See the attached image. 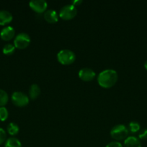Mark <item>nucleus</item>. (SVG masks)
I'll return each instance as SVG.
<instances>
[{
  "label": "nucleus",
  "mask_w": 147,
  "mask_h": 147,
  "mask_svg": "<svg viewBox=\"0 0 147 147\" xmlns=\"http://www.w3.org/2000/svg\"><path fill=\"white\" fill-rule=\"evenodd\" d=\"M6 140H7V134H6V131L2 128H0V145L2 144L4 142H5Z\"/></svg>",
  "instance_id": "20"
},
{
  "label": "nucleus",
  "mask_w": 147,
  "mask_h": 147,
  "mask_svg": "<svg viewBox=\"0 0 147 147\" xmlns=\"http://www.w3.org/2000/svg\"><path fill=\"white\" fill-rule=\"evenodd\" d=\"M7 130L9 134L12 135V136H14V135L18 134L19 131H20V128H19L18 125L17 123H14V122H11V123L7 125Z\"/></svg>",
  "instance_id": "15"
},
{
  "label": "nucleus",
  "mask_w": 147,
  "mask_h": 147,
  "mask_svg": "<svg viewBox=\"0 0 147 147\" xmlns=\"http://www.w3.org/2000/svg\"><path fill=\"white\" fill-rule=\"evenodd\" d=\"M118 79V73L112 69H106L100 72L97 76L98 84L104 88H110Z\"/></svg>",
  "instance_id": "1"
},
{
  "label": "nucleus",
  "mask_w": 147,
  "mask_h": 147,
  "mask_svg": "<svg viewBox=\"0 0 147 147\" xmlns=\"http://www.w3.org/2000/svg\"><path fill=\"white\" fill-rule=\"evenodd\" d=\"M9 100V96L3 89H0V107L4 106Z\"/></svg>",
  "instance_id": "16"
},
{
  "label": "nucleus",
  "mask_w": 147,
  "mask_h": 147,
  "mask_svg": "<svg viewBox=\"0 0 147 147\" xmlns=\"http://www.w3.org/2000/svg\"><path fill=\"white\" fill-rule=\"evenodd\" d=\"M9 116V112L7 109L4 106H1L0 107V120L1 121H4L7 120Z\"/></svg>",
  "instance_id": "19"
},
{
  "label": "nucleus",
  "mask_w": 147,
  "mask_h": 147,
  "mask_svg": "<svg viewBox=\"0 0 147 147\" xmlns=\"http://www.w3.org/2000/svg\"><path fill=\"white\" fill-rule=\"evenodd\" d=\"M4 147H22V144L17 138L10 137L6 140Z\"/></svg>",
  "instance_id": "14"
},
{
  "label": "nucleus",
  "mask_w": 147,
  "mask_h": 147,
  "mask_svg": "<svg viewBox=\"0 0 147 147\" xmlns=\"http://www.w3.org/2000/svg\"><path fill=\"white\" fill-rule=\"evenodd\" d=\"M14 50H15V47H14V45L11 44V43L6 44L2 48L3 53L7 55H10L13 54Z\"/></svg>",
  "instance_id": "17"
},
{
  "label": "nucleus",
  "mask_w": 147,
  "mask_h": 147,
  "mask_svg": "<svg viewBox=\"0 0 147 147\" xmlns=\"http://www.w3.org/2000/svg\"><path fill=\"white\" fill-rule=\"evenodd\" d=\"M77 14V9L73 4H66L59 11V17L64 20H70L74 18Z\"/></svg>",
  "instance_id": "4"
},
{
  "label": "nucleus",
  "mask_w": 147,
  "mask_h": 147,
  "mask_svg": "<svg viewBox=\"0 0 147 147\" xmlns=\"http://www.w3.org/2000/svg\"><path fill=\"white\" fill-rule=\"evenodd\" d=\"M105 147H123V146L118 142H112L108 144Z\"/></svg>",
  "instance_id": "22"
},
{
  "label": "nucleus",
  "mask_w": 147,
  "mask_h": 147,
  "mask_svg": "<svg viewBox=\"0 0 147 147\" xmlns=\"http://www.w3.org/2000/svg\"><path fill=\"white\" fill-rule=\"evenodd\" d=\"M12 14L7 10H0V25H4L12 20Z\"/></svg>",
  "instance_id": "12"
},
{
  "label": "nucleus",
  "mask_w": 147,
  "mask_h": 147,
  "mask_svg": "<svg viewBox=\"0 0 147 147\" xmlns=\"http://www.w3.org/2000/svg\"><path fill=\"white\" fill-rule=\"evenodd\" d=\"M144 67H145L146 70H147V60H146V62L144 63Z\"/></svg>",
  "instance_id": "24"
},
{
  "label": "nucleus",
  "mask_w": 147,
  "mask_h": 147,
  "mask_svg": "<svg viewBox=\"0 0 147 147\" xmlns=\"http://www.w3.org/2000/svg\"><path fill=\"white\" fill-rule=\"evenodd\" d=\"M30 8L37 13H43L46 11L48 4L45 0H32L29 2Z\"/></svg>",
  "instance_id": "8"
},
{
  "label": "nucleus",
  "mask_w": 147,
  "mask_h": 147,
  "mask_svg": "<svg viewBox=\"0 0 147 147\" xmlns=\"http://www.w3.org/2000/svg\"><path fill=\"white\" fill-rule=\"evenodd\" d=\"M138 138L139 139H142V140L147 139V129H144L140 131L139 134H138Z\"/></svg>",
  "instance_id": "21"
},
{
  "label": "nucleus",
  "mask_w": 147,
  "mask_h": 147,
  "mask_svg": "<svg viewBox=\"0 0 147 147\" xmlns=\"http://www.w3.org/2000/svg\"><path fill=\"white\" fill-rule=\"evenodd\" d=\"M12 101L18 107H24L29 103L30 99L28 96L21 91H15L12 95Z\"/></svg>",
  "instance_id": "6"
},
{
  "label": "nucleus",
  "mask_w": 147,
  "mask_h": 147,
  "mask_svg": "<svg viewBox=\"0 0 147 147\" xmlns=\"http://www.w3.org/2000/svg\"><path fill=\"white\" fill-rule=\"evenodd\" d=\"M15 30L12 26H7L4 27L0 32V37L3 40L9 41L14 37Z\"/></svg>",
  "instance_id": "9"
},
{
  "label": "nucleus",
  "mask_w": 147,
  "mask_h": 147,
  "mask_svg": "<svg viewBox=\"0 0 147 147\" xmlns=\"http://www.w3.org/2000/svg\"><path fill=\"white\" fill-rule=\"evenodd\" d=\"M43 17L48 23H56L59 20V14L54 9H47L44 12Z\"/></svg>",
  "instance_id": "10"
},
{
  "label": "nucleus",
  "mask_w": 147,
  "mask_h": 147,
  "mask_svg": "<svg viewBox=\"0 0 147 147\" xmlns=\"http://www.w3.org/2000/svg\"><path fill=\"white\" fill-rule=\"evenodd\" d=\"M129 131L123 124H118L112 128L110 131V136L116 141L125 140L128 138Z\"/></svg>",
  "instance_id": "2"
},
{
  "label": "nucleus",
  "mask_w": 147,
  "mask_h": 147,
  "mask_svg": "<svg viewBox=\"0 0 147 147\" xmlns=\"http://www.w3.org/2000/svg\"><path fill=\"white\" fill-rule=\"evenodd\" d=\"M123 147H141L140 139L135 136H128L124 141Z\"/></svg>",
  "instance_id": "11"
},
{
  "label": "nucleus",
  "mask_w": 147,
  "mask_h": 147,
  "mask_svg": "<svg viewBox=\"0 0 147 147\" xmlns=\"http://www.w3.org/2000/svg\"><path fill=\"white\" fill-rule=\"evenodd\" d=\"M82 3V0H74V1H71V4H73L74 6H79Z\"/></svg>",
  "instance_id": "23"
},
{
  "label": "nucleus",
  "mask_w": 147,
  "mask_h": 147,
  "mask_svg": "<svg viewBox=\"0 0 147 147\" xmlns=\"http://www.w3.org/2000/svg\"><path fill=\"white\" fill-rule=\"evenodd\" d=\"M128 131L131 132V133H136L138 132L141 129V126H140L139 123L136 121H131V123H129L128 125Z\"/></svg>",
  "instance_id": "18"
},
{
  "label": "nucleus",
  "mask_w": 147,
  "mask_h": 147,
  "mask_svg": "<svg viewBox=\"0 0 147 147\" xmlns=\"http://www.w3.org/2000/svg\"><path fill=\"white\" fill-rule=\"evenodd\" d=\"M40 94V88L37 84H32L29 89V96L31 99H36Z\"/></svg>",
  "instance_id": "13"
},
{
  "label": "nucleus",
  "mask_w": 147,
  "mask_h": 147,
  "mask_svg": "<svg viewBox=\"0 0 147 147\" xmlns=\"http://www.w3.org/2000/svg\"><path fill=\"white\" fill-rule=\"evenodd\" d=\"M58 61L62 65H71L75 61L76 55L73 51L68 49H63L60 50L57 54Z\"/></svg>",
  "instance_id": "3"
},
{
  "label": "nucleus",
  "mask_w": 147,
  "mask_h": 147,
  "mask_svg": "<svg viewBox=\"0 0 147 147\" xmlns=\"http://www.w3.org/2000/svg\"><path fill=\"white\" fill-rule=\"evenodd\" d=\"M79 78L85 82H89L93 80L96 77V73L92 69L89 67H84L79 71Z\"/></svg>",
  "instance_id": "7"
},
{
  "label": "nucleus",
  "mask_w": 147,
  "mask_h": 147,
  "mask_svg": "<svg viewBox=\"0 0 147 147\" xmlns=\"http://www.w3.org/2000/svg\"><path fill=\"white\" fill-rule=\"evenodd\" d=\"M31 42L30 35L25 32H20L14 40V45L15 48L24 49L29 46Z\"/></svg>",
  "instance_id": "5"
}]
</instances>
